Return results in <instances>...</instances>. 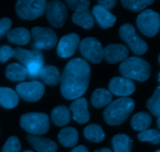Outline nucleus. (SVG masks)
Masks as SVG:
<instances>
[{
  "mask_svg": "<svg viewBox=\"0 0 160 152\" xmlns=\"http://www.w3.org/2000/svg\"><path fill=\"white\" fill-rule=\"evenodd\" d=\"M91 68L87 61L74 58L69 61L61 74L60 91L67 100L78 99L84 95L89 85Z\"/></svg>",
  "mask_w": 160,
  "mask_h": 152,
  "instance_id": "obj_1",
  "label": "nucleus"
},
{
  "mask_svg": "<svg viewBox=\"0 0 160 152\" xmlns=\"http://www.w3.org/2000/svg\"><path fill=\"white\" fill-rule=\"evenodd\" d=\"M132 98L123 97L109 104L103 112L106 123L111 126H119L127 120L134 109Z\"/></svg>",
  "mask_w": 160,
  "mask_h": 152,
  "instance_id": "obj_2",
  "label": "nucleus"
},
{
  "mask_svg": "<svg viewBox=\"0 0 160 152\" xmlns=\"http://www.w3.org/2000/svg\"><path fill=\"white\" fill-rule=\"evenodd\" d=\"M120 73L123 77L134 80L138 82H145L151 75L149 63L142 58L128 57L120 63Z\"/></svg>",
  "mask_w": 160,
  "mask_h": 152,
  "instance_id": "obj_3",
  "label": "nucleus"
},
{
  "mask_svg": "<svg viewBox=\"0 0 160 152\" xmlns=\"http://www.w3.org/2000/svg\"><path fill=\"white\" fill-rule=\"evenodd\" d=\"M20 126L31 135H44L50 127L49 118L45 113L29 112L21 115L20 120Z\"/></svg>",
  "mask_w": 160,
  "mask_h": 152,
  "instance_id": "obj_4",
  "label": "nucleus"
},
{
  "mask_svg": "<svg viewBox=\"0 0 160 152\" xmlns=\"http://www.w3.org/2000/svg\"><path fill=\"white\" fill-rule=\"evenodd\" d=\"M46 5L45 0H19L16 3L15 10L20 19L33 20L45 13Z\"/></svg>",
  "mask_w": 160,
  "mask_h": 152,
  "instance_id": "obj_5",
  "label": "nucleus"
},
{
  "mask_svg": "<svg viewBox=\"0 0 160 152\" xmlns=\"http://www.w3.org/2000/svg\"><path fill=\"white\" fill-rule=\"evenodd\" d=\"M119 34L122 40L128 44L135 55L145 54L148 50L146 42L138 36L134 27L131 23H124L119 30Z\"/></svg>",
  "mask_w": 160,
  "mask_h": 152,
  "instance_id": "obj_6",
  "label": "nucleus"
},
{
  "mask_svg": "<svg viewBox=\"0 0 160 152\" xmlns=\"http://www.w3.org/2000/svg\"><path fill=\"white\" fill-rule=\"evenodd\" d=\"M137 27L144 35L148 37H154L159 30V14L152 9L142 11L137 17Z\"/></svg>",
  "mask_w": 160,
  "mask_h": 152,
  "instance_id": "obj_7",
  "label": "nucleus"
},
{
  "mask_svg": "<svg viewBox=\"0 0 160 152\" xmlns=\"http://www.w3.org/2000/svg\"><path fill=\"white\" fill-rule=\"evenodd\" d=\"M31 36L34 39L33 47L35 50H50L54 48L57 42V36L50 27H34L31 29Z\"/></svg>",
  "mask_w": 160,
  "mask_h": 152,
  "instance_id": "obj_8",
  "label": "nucleus"
},
{
  "mask_svg": "<svg viewBox=\"0 0 160 152\" xmlns=\"http://www.w3.org/2000/svg\"><path fill=\"white\" fill-rule=\"evenodd\" d=\"M80 51L86 60L98 64L103 59V47L99 41L93 37H85L79 44Z\"/></svg>",
  "mask_w": 160,
  "mask_h": 152,
  "instance_id": "obj_9",
  "label": "nucleus"
},
{
  "mask_svg": "<svg viewBox=\"0 0 160 152\" xmlns=\"http://www.w3.org/2000/svg\"><path fill=\"white\" fill-rule=\"evenodd\" d=\"M45 12L48 21L52 26L56 28L63 27L68 18L67 6L62 2L58 0L48 2Z\"/></svg>",
  "mask_w": 160,
  "mask_h": 152,
  "instance_id": "obj_10",
  "label": "nucleus"
},
{
  "mask_svg": "<svg viewBox=\"0 0 160 152\" xmlns=\"http://www.w3.org/2000/svg\"><path fill=\"white\" fill-rule=\"evenodd\" d=\"M18 96L28 102L39 101L45 94V86L38 81L22 82L16 87Z\"/></svg>",
  "mask_w": 160,
  "mask_h": 152,
  "instance_id": "obj_11",
  "label": "nucleus"
},
{
  "mask_svg": "<svg viewBox=\"0 0 160 152\" xmlns=\"http://www.w3.org/2000/svg\"><path fill=\"white\" fill-rule=\"evenodd\" d=\"M109 89L111 94L123 98L132 95L136 87L131 80L123 76H116L109 81Z\"/></svg>",
  "mask_w": 160,
  "mask_h": 152,
  "instance_id": "obj_12",
  "label": "nucleus"
},
{
  "mask_svg": "<svg viewBox=\"0 0 160 152\" xmlns=\"http://www.w3.org/2000/svg\"><path fill=\"white\" fill-rule=\"evenodd\" d=\"M80 44V37L76 33H70L62 36L57 46V54L61 58H69L73 56Z\"/></svg>",
  "mask_w": 160,
  "mask_h": 152,
  "instance_id": "obj_13",
  "label": "nucleus"
},
{
  "mask_svg": "<svg viewBox=\"0 0 160 152\" xmlns=\"http://www.w3.org/2000/svg\"><path fill=\"white\" fill-rule=\"evenodd\" d=\"M129 56V50L121 44H109L103 48V58L109 64L123 62Z\"/></svg>",
  "mask_w": 160,
  "mask_h": 152,
  "instance_id": "obj_14",
  "label": "nucleus"
},
{
  "mask_svg": "<svg viewBox=\"0 0 160 152\" xmlns=\"http://www.w3.org/2000/svg\"><path fill=\"white\" fill-rule=\"evenodd\" d=\"M13 57L26 68L28 64L31 62H38L44 65L45 58L43 54L39 50H27L21 48H16L14 49Z\"/></svg>",
  "mask_w": 160,
  "mask_h": 152,
  "instance_id": "obj_15",
  "label": "nucleus"
},
{
  "mask_svg": "<svg viewBox=\"0 0 160 152\" xmlns=\"http://www.w3.org/2000/svg\"><path fill=\"white\" fill-rule=\"evenodd\" d=\"M70 111L73 112V120L79 124H84L90 120L88 110V101L84 98H79L70 105Z\"/></svg>",
  "mask_w": 160,
  "mask_h": 152,
  "instance_id": "obj_16",
  "label": "nucleus"
},
{
  "mask_svg": "<svg viewBox=\"0 0 160 152\" xmlns=\"http://www.w3.org/2000/svg\"><path fill=\"white\" fill-rule=\"evenodd\" d=\"M31 146L37 152H56L58 146L56 142L46 137L28 134L26 137Z\"/></svg>",
  "mask_w": 160,
  "mask_h": 152,
  "instance_id": "obj_17",
  "label": "nucleus"
},
{
  "mask_svg": "<svg viewBox=\"0 0 160 152\" xmlns=\"http://www.w3.org/2000/svg\"><path fill=\"white\" fill-rule=\"evenodd\" d=\"M92 16H94L98 25L103 29L112 27L117 21V17L115 15L99 5H96L93 7Z\"/></svg>",
  "mask_w": 160,
  "mask_h": 152,
  "instance_id": "obj_18",
  "label": "nucleus"
},
{
  "mask_svg": "<svg viewBox=\"0 0 160 152\" xmlns=\"http://www.w3.org/2000/svg\"><path fill=\"white\" fill-rule=\"evenodd\" d=\"M39 77L47 85L55 86L60 83L61 74L57 67L54 66H43L41 70Z\"/></svg>",
  "mask_w": 160,
  "mask_h": 152,
  "instance_id": "obj_19",
  "label": "nucleus"
},
{
  "mask_svg": "<svg viewBox=\"0 0 160 152\" xmlns=\"http://www.w3.org/2000/svg\"><path fill=\"white\" fill-rule=\"evenodd\" d=\"M58 140L63 147L73 148L76 146L78 142V130L75 128L70 126L63 128L58 134Z\"/></svg>",
  "mask_w": 160,
  "mask_h": 152,
  "instance_id": "obj_20",
  "label": "nucleus"
},
{
  "mask_svg": "<svg viewBox=\"0 0 160 152\" xmlns=\"http://www.w3.org/2000/svg\"><path fill=\"white\" fill-rule=\"evenodd\" d=\"M51 120L56 126H66L71 120L70 110L65 105L56 106L51 112Z\"/></svg>",
  "mask_w": 160,
  "mask_h": 152,
  "instance_id": "obj_21",
  "label": "nucleus"
},
{
  "mask_svg": "<svg viewBox=\"0 0 160 152\" xmlns=\"http://www.w3.org/2000/svg\"><path fill=\"white\" fill-rule=\"evenodd\" d=\"M19 103V96L12 89L0 87V105L5 109H13Z\"/></svg>",
  "mask_w": 160,
  "mask_h": 152,
  "instance_id": "obj_22",
  "label": "nucleus"
},
{
  "mask_svg": "<svg viewBox=\"0 0 160 152\" xmlns=\"http://www.w3.org/2000/svg\"><path fill=\"white\" fill-rule=\"evenodd\" d=\"M31 37V32L25 27L14 28L7 34V39L9 42L20 45H28Z\"/></svg>",
  "mask_w": 160,
  "mask_h": 152,
  "instance_id": "obj_23",
  "label": "nucleus"
},
{
  "mask_svg": "<svg viewBox=\"0 0 160 152\" xmlns=\"http://www.w3.org/2000/svg\"><path fill=\"white\" fill-rule=\"evenodd\" d=\"M112 100V95L109 91L104 88H98L92 93L91 102L96 109H102L110 104Z\"/></svg>",
  "mask_w": 160,
  "mask_h": 152,
  "instance_id": "obj_24",
  "label": "nucleus"
},
{
  "mask_svg": "<svg viewBox=\"0 0 160 152\" xmlns=\"http://www.w3.org/2000/svg\"><path fill=\"white\" fill-rule=\"evenodd\" d=\"M27 70L20 63L12 62L7 66L6 70V76L14 82H20L27 78Z\"/></svg>",
  "mask_w": 160,
  "mask_h": 152,
  "instance_id": "obj_25",
  "label": "nucleus"
},
{
  "mask_svg": "<svg viewBox=\"0 0 160 152\" xmlns=\"http://www.w3.org/2000/svg\"><path fill=\"white\" fill-rule=\"evenodd\" d=\"M152 118L146 112H140L135 114L131 120V125L137 131H145L151 126Z\"/></svg>",
  "mask_w": 160,
  "mask_h": 152,
  "instance_id": "obj_26",
  "label": "nucleus"
},
{
  "mask_svg": "<svg viewBox=\"0 0 160 152\" xmlns=\"http://www.w3.org/2000/svg\"><path fill=\"white\" fill-rule=\"evenodd\" d=\"M132 140L126 134H117L112 139L114 152H131L132 150Z\"/></svg>",
  "mask_w": 160,
  "mask_h": 152,
  "instance_id": "obj_27",
  "label": "nucleus"
},
{
  "mask_svg": "<svg viewBox=\"0 0 160 152\" xmlns=\"http://www.w3.org/2000/svg\"><path fill=\"white\" fill-rule=\"evenodd\" d=\"M72 20L75 24L82 27L86 30H90L94 26V18L89 9L78 12H73Z\"/></svg>",
  "mask_w": 160,
  "mask_h": 152,
  "instance_id": "obj_28",
  "label": "nucleus"
},
{
  "mask_svg": "<svg viewBox=\"0 0 160 152\" xmlns=\"http://www.w3.org/2000/svg\"><path fill=\"white\" fill-rule=\"evenodd\" d=\"M84 135L87 140L94 143H99L105 139V133L99 124H90L86 126Z\"/></svg>",
  "mask_w": 160,
  "mask_h": 152,
  "instance_id": "obj_29",
  "label": "nucleus"
},
{
  "mask_svg": "<svg viewBox=\"0 0 160 152\" xmlns=\"http://www.w3.org/2000/svg\"><path fill=\"white\" fill-rule=\"evenodd\" d=\"M122 6L132 12H140L154 2L153 0H122Z\"/></svg>",
  "mask_w": 160,
  "mask_h": 152,
  "instance_id": "obj_30",
  "label": "nucleus"
},
{
  "mask_svg": "<svg viewBox=\"0 0 160 152\" xmlns=\"http://www.w3.org/2000/svg\"><path fill=\"white\" fill-rule=\"evenodd\" d=\"M138 139L140 141L150 142L152 145H159L160 144V131L157 129L146 130L142 131L138 135Z\"/></svg>",
  "mask_w": 160,
  "mask_h": 152,
  "instance_id": "obj_31",
  "label": "nucleus"
},
{
  "mask_svg": "<svg viewBox=\"0 0 160 152\" xmlns=\"http://www.w3.org/2000/svg\"><path fill=\"white\" fill-rule=\"evenodd\" d=\"M147 108L151 113L156 117L160 115V87H158L155 91L152 97L147 101Z\"/></svg>",
  "mask_w": 160,
  "mask_h": 152,
  "instance_id": "obj_32",
  "label": "nucleus"
},
{
  "mask_svg": "<svg viewBox=\"0 0 160 152\" xmlns=\"http://www.w3.org/2000/svg\"><path fill=\"white\" fill-rule=\"evenodd\" d=\"M66 3L75 12L87 10L90 6V1L88 0H67Z\"/></svg>",
  "mask_w": 160,
  "mask_h": 152,
  "instance_id": "obj_33",
  "label": "nucleus"
},
{
  "mask_svg": "<svg viewBox=\"0 0 160 152\" xmlns=\"http://www.w3.org/2000/svg\"><path fill=\"white\" fill-rule=\"evenodd\" d=\"M20 151H21V145L18 137L12 136L6 140L2 152H20Z\"/></svg>",
  "mask_w": 160,
  "mask_h": 152,
  "instance_id": "obj_34",
  "label": "nucleus"
},
{
  "mask_svg": "<svg viewBox=\"0 0 160 152\" xmlns=\"http://www.w3.org/2000/svg\"><path fill=\"white\" fill-rule=\"evenodd\" d=\"M43 66L44 65L38 63V62H31V63L28 64V66L26 67L27 73H28L27 76L32 78V79L38 78L39 76L41 70H42Z\"/></svg>",
  "mask_w": 160,
  "mask_h": 152,
  "instance_id": "obj_35",
  "label": "nucleus"
},
{
  "mask_svg": "<svg viewBox=\"0 0 160 152\" xmlns=\"http://www.w3.org/2000/svg\"><path fill=\"white\" fill-rule=\"evenodd\" d=\"M14 49L12 47L4 45L0 47V62L4 63L7 62L10 58L13 57Z\"/></svg>",
  "mask_w": 160,
  "mask_h": 152,
  "instance_id": "obj_36",
  "label": "nucleus"
},
{
  "mask_svg": "<svg viewBox=\"0 0 160 152\" xmlns=\"http://www.w3.org/2000/svg\"><path fill=\"white\" fill-rule=\"evenodd\" d=\"M12 27V21L7 17H4L0 20V39L2 38L6 34L9 33Z\"/></svg>",
  "mask_w": 160,
  "mask_h": 152,
  "instance_id": "obj_37",
  "label": "nucleus"
},
{
  "mask_svg": "<svg viewBox=\"0 0 160 152\" xmlns=\"http://www.w3.org/2000/svg\"><path fill=\"white\" fill-rule=\"evenodd\" d=\"M98 5L106 9V10H110L115 7L117 1L115 0H98Z\"/></svg>",
  "mask_w": 160,
  "mask_h": 152,
  "instance_id": "obj_38",
  "label": "nucleus"
},
{
  "mask_svg": "<svg viewBox=\"0 0 160 152\" xmlns=\"http://www.w3.org/2000/svg\"><path fill=\"white\" fill-rule=\"evenodd\" d=\"M70 152H89L88 149L86 148L84 145H79V146L75 147L74 148H73Z\"/></svg>",
  "mask_w": 160,
  "mask_h": 152,
  "instance_id": "obj_39",
  "label": "nucleus"
},
{
  "mask_svg": "<svg viewBox=\"0 0 160 152\" xmlns=\"http://www.w3.org/2000/svg\"><path fill=\"white\" fill-rule=\"evenodd\" d=\"M94 152H112V151H111L110 149H109V148H101V149L96 150V151H95Z\"/></svg>",
  "mask_w": 160,
  "mask_h": 152,
  "instance_id": "obj_40",
  "label": "nucleus"
},
{
  "mask_svg": "<svg viewBox=\"0 0 160 152\" xmlns=\"http://www.w3.org/2000/svg\"><path fill=\"white\" fill-rule=\"evenodd\" d=\"M160 119L159 117H158V120H157V125H158V127H159V129L160 128Z\"/></svg>",
  "mask_w": 160,
  "mask_h": 152,
  "instance_id": "obj_41",
  "label": "nucleus"
},
{
  "mask_svg": "<svg viewBox=\"0 0 160 152\" xmlns=\"http://www.w3.org/2000/svg\"><path fill=\"white\" fill-rule=\"evenodd\" d=\"M23 152H34V151H23Z\"/></svg>",
  "mask_w": 160,
  "mask_h": 152,
  "instance_id": "obj_42",
  "label": "nucleus"
},
{
  "mask_svg": "<svg viewBox=\"0 0 160 152\" xmlns=\"http://www.w3.org/2000/svg\"><path fill=\"white\" fill-rule=\"evenodd\" d=\"M156 152H160V150H158V151H156Z\"/></svg>",
  "mask_w": 160,
  "mask_h": 152,
  "instance_id": "obj_43",
  "label": "nucleus"
}]
</instances>
